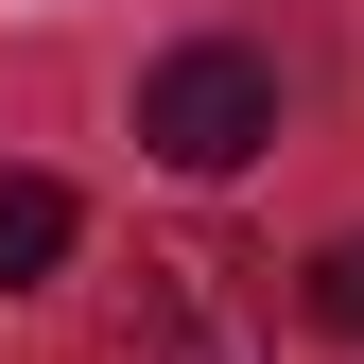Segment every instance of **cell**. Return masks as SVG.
Here are the masks:
<instances>
[{
	"mask_svg": "<svg viewBox=\"0 0 364 364\" xmlns=\"http://www.w3.org/2000/svg\"><path fill=\"white\" fill-rule=\"evenodd\" d=\"M260 139H278V70H260L243 35H191V53L139 70V156H173V173H243Z\"/></svg>",
	"mask_w": 364,
	"mask_h": 364,
	"instance_id": "obj_1",
	"label": "cell"
},
{
	"mask_svg": "<svg viewBox=\"0 0 364 364\" xmlns=\"http://www.w3.org/2000/svg\"><path fill=\"white\" fill-rule=\"evenodd\" d=\"M70 191H53V173H0V295H18V278H53V260H70Z\"/></svg>",
	"mask_w": 364,
	"mask_h": 364,
	"instance_id": "obj_2",
	"label": "cell"
},
{
	"mask_svg": "<svg viewBox=\"0 0 364 364\" xmlns=\"http://www.w3.org/2000/svg\"><path fill=\"white\" fill-rule=\"evenodd\" d=\"M312 312H330V330H364V243H330V260H312Z\"/></svg>",
	"mask_w": 364,
	"mask_h": 364,
	"instance_id": "obj_3",
	"label": "cell"
}]
</instances>
